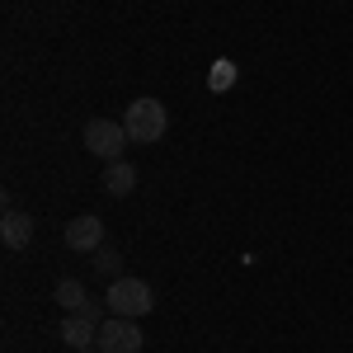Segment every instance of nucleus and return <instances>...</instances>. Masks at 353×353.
Wrapping results in <instances>:
<instances>
[{
	"instance_id": "obj_1",
	"label": "nucleus",
	"mask_w": 353,
	"mask_h": 353,
	"mask_svg": "<svg viewBox=\"0 0 353 353\" xmlns=\"http://www.w3.org/2000/svg\"><path fill=\"white\" fill-rule=\"evenodd\" d=\"M123 128H128V137H132V141H141V146H156V141L165 137V128H170V113H165L161 99L141 94V99H132V104H128V113H123Z\"/></svg>"
},
{
	"instance_id": "obj_2",
	"label": "nucleus",
	"mask_w": 353,
	"mask_h": 353,
	"mask_svg": "<svg viewBox=\"0 0 353 353\" xmlns=\"http://www.w3.org/2000/svg\"><path fill=\"white\" fill-rule=\"evenodd\" d=\"M109 316H128V321H141V316H151V306H156V292H151V283H141V278H113L109 292Z\"/></svg>"
},
{
	"instance_id": "obj_3",
	"label": "nucleus",
	"mask_w": 353,
	"mask_h": 353,
	"mask_svg": "<svg viewBox=\"0 0 353 353\" xmlns=\"http://www.w3.org/2000/svg\"><path fill=\"white\" fill-rule=\"evenodd\" d=\"M128 141H132L128 128L113 123V118H90V123H85V151L99 156V161H123Z\"/></svg>"
},
{
	"instance_id": "obj_4",
	"label": "nucleus",
	"mask_w": 353,
	"mask_h": 353,
	"mask_svg": "<svg viewBox=\"0 0 353 353\" xmlns=\"http://www.w3.org/2000/svg\"><path fill=\"white\" fill-rule=\"evenodd\" d=\"M146 349V330L128 316H109L99 325V353H141Z\"/></svg>"
},
{
	"instance_id": "obj_5",
	"label": "nucleus",
	"mask_w": 353,
	"mask_h": 353,
	"mask_svg": "<svg viewBox=\"0 0 353 353\" xmlns=\"http://www.w3.org/2000/svg\"><path fill=\"white\" fill-rule=\"evenodd\" d=\"M104 245V221L94 217V212H81V217L66 221V250H76V254H94Z\"/></svg>"
},
{
	"instance_id": "obj_6",
	"label": "nucleus",
	"mask_w": 353,
	"mask_h": 353,
	"mask_svg": "<svg viewBox=\"0 0 353 353\" xmlns=\"http://www.w3.org/2000/svg\"><path fill=\"white\" fill-rule=\"evenodd\" d=\"M57 330H61V344H66V349H90V344H99V321H90L81 311H71Z\"/></svg>"
},
{
	"instance_id": "obj_7",
	"label": "nucleus",
	"mask_w": 353,
	"mask_h": 353,
	"mask_svg": "<svg viewBox=\"0 0 353 353\" xmlns=\"http://www.w3.org/2000/svg\"><path fill=\"white\" fill-rule=\"evenodd\" d=\"M0 241H5V250H24V245L33 241V217L19 212V208H10V212L0 217Z\"/></svg>"
},
{
	"instance_id": "obj_8",
	"label": "nucleus",
	"mask_w": 353,
	"mask_h": 353,
	"mask_svg": "<svg viewBox=\"0 0 353 353\" xmlns=\"http://www.w3.org/2000/svg\"><path fill=\"white\" fill-rule=\"evenodd\" d=\"M104 189H109L113 198H128V193L137 189V170L128 161H109V170H104Z\"/></svg>"
},
{
	"instance_id": "obj_9",
	"label": "nucleus",
	"mask_w": 353,
	"mask_h": 353,
	"mask_svg": "<svg viewBox=\"0 0 353 353\" xmlns=\"http://www.w3.org/2000/svg\"><path fill=\"white\" fill-rule=\"evenodd\" d=\"M52 297L61 301V311H85V306H90V292H85V283H81V278H61Z\"/></svg>"
},
{
	"instance_id": "obj_10",
	"label": "nucleus",
	"mask_w": 353,
	"mask_h": 353,
	"mask_svg": "<svg viewBox=\"0 0 353 353\" xmlns=\"http://www.w3.org/2000/svg\"><path fill=\"white\" fill-rule=\"evenodd\" d=\"M231 85H236V61H231V57H217L212 71H208V90H212V94H226Z\"/></svg>"
},
{
	"instance_id": "obj_11",
	"label": "nucleus",
	"mask_w": 353,
	"mask_h": 353,
	"mask_svg": "<svg viewBox=\"0 0 353 353\" xmlns=\"http://www.w3.org/2000/svg\"><path fill=\"white\" fill-rule=\"evenodd\" d=\"M90 264H94V273H99V278H104V273H109V278H118V269H123V254H118L113 245H99Z\"/></svg>"
},
{
	"instance_id": "obj_12",
	"label": "nucleus",
	"mask_w": 353,
	"mask_h": 353,
	"mask_svg": "<svg viewBox=\"0 0 353 353\" xmlns=\"http://www.w3.org/2000/svg\"><path fill=\"white\" fill-rule=\"evenodd\" d=\"M76 353H99V344H90V349H76Z\"/></svg>"
}]
</instances>
